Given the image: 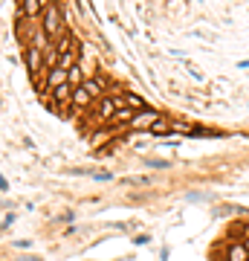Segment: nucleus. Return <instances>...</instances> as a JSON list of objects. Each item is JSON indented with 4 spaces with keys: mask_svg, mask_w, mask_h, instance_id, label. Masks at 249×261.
I'll return each instance as SVG.
<instances>
[{
    "mask_svg": "<svg viewBox=\"0 0 249 261\" xmlns=\"http://www.w3.org/2000/svg\"><path fill=\"white\" fill-rule=\"evenodd\" d=\"M44 32L50 35V38H58V35L64 32V26H61V15H58L55 6H47V12H44Z\"/></svg>",
    "mask_w": 249,
    "mask_h": 261,
    "instance_id": "f257e3e1",
    "label": "nucleus"
},
{
    "mask_svg": "<svg viewBox=\"0 0 249 261\" xmlns=\"http://www.w3.org/2000/svg\"><path fill=\"white\" fill-rule=\"evenodd\" d=\"M41 12H47V6H44L41 0H20V6H17V20H23V17H38Z\"/></svg>",
    "mask_w": 249,
    "mask_h": 261,
    "instance_id": "f03ea898",
    "label": "nucleus"
},
{
    "mask_svg": "<svg viewBox=\"0 0 249 261\" xmlns=\"http://www.w3.org/2000/svg\"><path fill=\"white\" fill-rule=\"evenodd\" d=\"M160 119L154 110H142V113H136L133 116V122H131V128H154V122Z\"/></svg>",
    "mask_w": 249,
    "mask_h": 261,
    "instance_id": "7ed1b4c3",
    "label": "nucleus"
},
{
    "mask_svg": "<svg viewBox=\"0 0 249 261\" xmlns=\"http://www.w3.org/2000/svg\"><path fill=\"white\" fill-rule=\"evenodd\" d=\"M26 67H29V73L41 70V50L38 47H26Z\"/></svg>",
    "mask_w": 249,
    "mask_h": 261,
    "instance_id": "20e7f679",
    "label": "nucleus"
},
{
    "mask_svg": "<svg viewBox=\"0 0 249 261\" xmlns=\"http://www.w3.org/2000/svg\"><path fill=\"white\" fill-rule=\"evenodd\" d=\"M229 261H249L247 244H232V247H229Z\"/></svg>",
    "mask_w": 249,
    "mask_h": 261,
    "instance_id": "39448f33",
    "label": "nucleus"
},
{
    "mask_svg": "<svg viewBox=\"0 0 249 261\" xmlns=\"http://www.w3.org/2000/svg\"><path fill=\"white\" fill-rule=\"evenodd\" d=\"M99 116H101V119L116 116V104H113V99H101V102H99Z\"/></svg>",
    "mask_w": 249,
    "mask_h": 261,
    "instance_id": "423d86ee",
    "label": "nucleus"
},
{
    "mask_svg": "<svg viewBox=\"0 0 249 261\" xmlns=\"http://www.w3.org/2000/svg\"><path fill=\"white\" fill-rule=\"evenodd\" d=\"M90 99H93V96L87 93V87H79V90L73 93V104H76V107H87V104H90Z\"/></svg>",
    "mask_w": 249,
    "mask_h": 261,
    "instance_id": "0eeeda50",
    "label": "nucleus"
},
{
    "mask_svg": "<svg viewBox=\"0 0 249 261\" xmlns=\"http://www.w3.org/2000/svg\"><path fill=\"white\" fill-rule=\"evenodd\" d=\"M73 87L70 85H64V87H58V90H52V96H55V102H67V99H73Z\"/></svg>",
    "mask_w": 249,
    "mask_h": 261,
    "instance_id": "6e6552de",
    "label": "nucleus"
},
{
    "mask_svg": "<svg viewBox=\"0 0 249 261\" xmlns=\"http://www.w3.org/2000/svg\"><path fill=\"white\" fill-rule=\"evenodd\" d=\"M84 87H87V93H90L93 99H104V96H101V85L96 82V79H87V82H84Z\"/></svg>",
    "mask_w": 249,
    "mask_h": 261,
    "instance_id": "1a4fd4ad",
    "label": "nucleus"
},
{
    "mask_svg": "<svg viewBox=\"0 0 249 261\" xmlns=\"http://www.w3.org/2000/svg\"><path fill=\"white\" fill-rule=\"evenodd\" d=\"M168 131H174L168 122H163V119H157L154 122V128H151V134H168Z\"/></svg>",
    "mask_w": 249,
    "mask_h": 261,
    "instance_id": "9d476101",
    "label": "nucleus"
},
{
    "mask_svg": "<svg viewBox=\"0 0 249 261\" xmlns=\"http://www.w3.org/2000/svg\"><path fill=\"white\" fill-rule=\"evenodd\" d=\"M128 104H131L133 110H139V113H142V110H145V102H142V99H139V96H133V93H128Z\"/></svg>",
    "mask_w": 249,
    "mask_h": 261,
    "instance_id": "9b49d317",
    "label": "nucleus"
},
{
    "mask_svg": "<svg viewBox=\"0 0 249 261\" xmlns=\"http://www.w3.org/2000/svg\"><path fill=\"white\" fill-rule=\"evenodd\" d=\"M113 119H116V122H128V125H131L133 113H131V110H116V116H113Z\"/></svg>",
    "mask_w": 249,
    "mask_h": 261,
    "instance_id": "f8f14e48",
    "label": "nucleus"
},
{
    "mask_svg": "<svg viewBox=\"0 0 249 261\" xmlns=\"http://www.w3.org/2000/svg\"><path fill=\"white\" fill-rule=\"evenodd\" d=\"M148 166L151 169H168L171 163H166V160H148Z\"/></svg>",
    "mask_w": 249,
    "mask_h": 261,
    "instance_id": "ddd939ff",
    "label": "nucleus"
},
{
    "mask_svg": "<svg viewBox=\"0 0 249 261\" xmlns=\"http://www.w3.org/2000/svg\"><path fill=\"white\" fill-rule=\"evenodd\" d=\"M15 224V212H9L6 218H3V229H9V226Z\"/></svg>",
    "mask_w": 249,
    "mask_h": 261,
    "instance_id": "4468645a",
    "label": "nucleus"
},
{
    "mask_svg": "<svg viewBox=\"0 0 249 261\" xmlns=\"http://www.w3.org/2000/svg\"><path fill=\"white\" fill-rule=\"evenodd\" d=\"M247 250H249V238H247Z\"/></svg>",
    "mask_w": 249,
    "mask_h": 261,
    "instance_id": "2eb2a0df",
    "label": "nucleus"
}]
</instances>
